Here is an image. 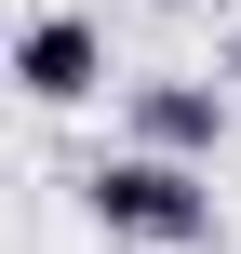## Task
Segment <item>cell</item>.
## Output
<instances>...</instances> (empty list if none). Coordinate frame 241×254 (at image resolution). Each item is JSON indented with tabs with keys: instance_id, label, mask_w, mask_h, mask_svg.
<instances>
[{
	"instance_id": "obj_1",
	"label": "cell",
	"mask_w": 241,
	"mask_h": 254,
	"mask_svg": "<svg viewBox=\"0 0 241 254\" xmlns=\"http://www.w3.org/2000/svg\"><path fill=\"white\" fill-rule=\"evenodd\" d=\"M80 201H94V228H107V241H148V254L215 241V188H201L188 161H148V147L94 161V174H80Z\"/></svg>"
},
{
	"instance_id": "obj_2",
	"label": "cell",
	"mask_w": 241,
	"mask_h": 254,
	"mask_svg": "<svg viewBox=\"0 0 241 254\" xmlns=\"http://www.w3.org/2000/svg\"><path fill=\"white\" fill-rule=\"evenodd\" d=\"M13 80H27V107H80V94H107V27H94V13H27Z\"/></svg>"
},
{
	"instance_id": "obj_3",
	"label": "cell",
	"mask_w": 241,
	"mask_h": 254,
	"mask_svg": "<svg viewBox=\"0 0 241 254\" xmlns=\"http://www.w3.org/2000/svg\"><path fill=\"white\" fill-rule=\"evenodd\" d=\"M228 107H241V94H215V80H134V147L201 174V161L228 147Z\"/></svg>"
},
{
	"instance_id": "obj_4",
	"label": "cell",
	"mask_w": 241,
	"mask_h": 254,
	"mask_svg": "<svg viewBox=\"0 0 241 254\" xmlns=\"http://www.w3.org/2000/svg\"><path fill=\"white\" fill-rule=\"evenodd\" d=\"M228 94H241V40H228Z\"/></svg>"
}]
</instances>
